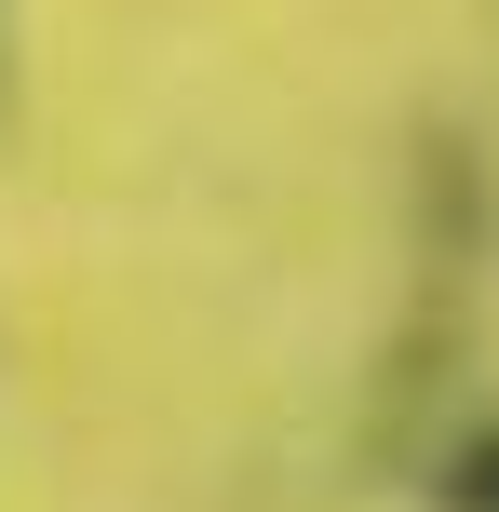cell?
Segmentation results:
<instances>
[{"label": "cell", "instance_id": "cell-1", "mask_svg": "<svg viewBox=\"0 0 499 512\" xmlns=\"http://www.w3.org/2000/svg\"><path fill=\"white\" fill-rule=\"evenodd\" d=\"M432 499H446V512H499V418H486L473 445H459L446 472H432Z\"/></svg>", "mask_w": 499, "mask_h": 512}]
</instances>
